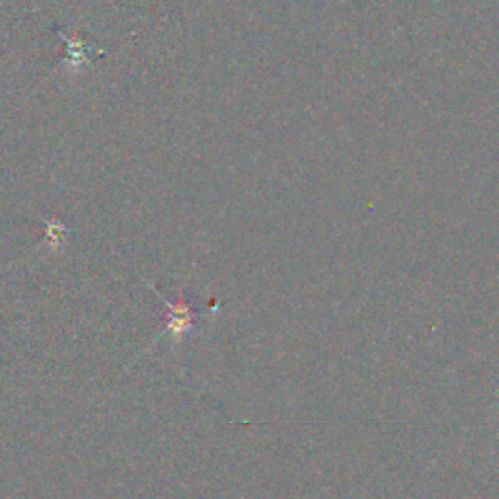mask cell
Instances as JSON below:
<instances>
[{
  "mask_svg": "<svg viewBox=\"0 0 499 499\" xmlns=\"http://www.w3.org/2000/svg\"><path fill=\"white\" fill-rule=\"evenodd\" d=\"M153 287V291L165 300V305L168 308V330L174 334V335H182L188 332L192 328V324H193V316H195V312L193 308L185 303L183 299L176 300V303H170L168 299L162 297L158 291H156V287L155 285H150Z\"/></svg>",
  "mask_w": 499,
  "mask_h": 499,
  "instance_id": "cell-2",
  "label": "cell"
},
{
  "mask_svg": "<svg viewBox=\"0 0 499 499\" xmlns=\"http://www.w3.org/2000/svg\"><path fill=\"white\" fill-rule=\"evenodd\" d=\"M57 36H59L65 43V59L61 67H65L68 73L80 75L85 73V68L94 65L98 57L106 55V49H100L96 45H90L85 38L78 36V31L67 33L63 30H55Z\"/></svg>",
  "mask_w": 499,
  "mask_h": 499,
  "instance_id": "cell-1",
  "label": "cell"
},
{
  "mask_svg": "<svg viewBox=\"0 0 499 499\" xmlns=\"http://www.w3.org/2000/svg\"><path fill=\"white\" fill-rule=\"evenodd\" d=\"M43 225H45V235L41 240V246H45L48 250H59L67 242L68 235H71V228L57 217L43 218Z\"/></svg>",
  "mask_w": 499,
  "mask_h": 499,
  "instance_id": "cell-3",
  "label": "cell"
}]
</instances>
